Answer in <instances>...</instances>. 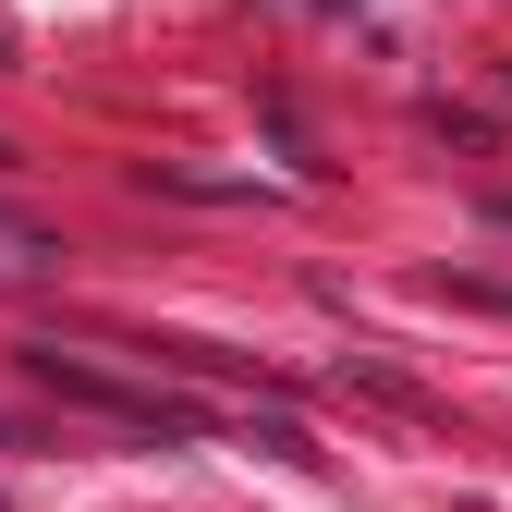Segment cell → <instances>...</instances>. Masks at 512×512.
<instances>
[{
    "instance_id": "obj_2",
    "label": "cell",
    "mask_w": 512,
    "mask_h": 512,
    "mask_svg": "<svg viewBox=\"0 0 512 512\" xmlns=\"http://www.w3.org/2000/svg\"><path fill=\"white\" fill-rule=\"evenodd\" d=\"M0 244H13V256H61V244H49L37 220H13V208H0Z\"/></svg>"
},
{
    "instance_id": "obj_1",
    "label": "cell",
    "mask_w": 512,
    "mask_h": 512,
    "mask_svg": "<svg viewBox=\"0 0 512 512\" xmlns=\"http://www.w3.org/2000/svg\"><path fill=\"white\" fill-rule=\"evenodd\" d=\"M25 366H37V391H61V403H86V415H110V427H196L183 403H159V391H135V378H110V366H86V354H61V342H25Z\"/></svg>"
}]
</instances>
